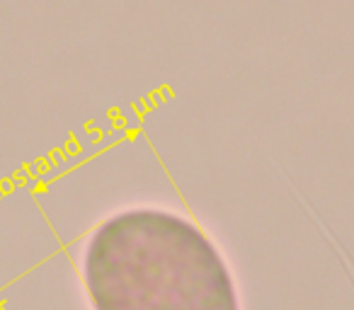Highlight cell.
Wrapping results in <instances>:
<instances>
[{"label":"cell","mask_w":354,"mask_h":310,"mask_svg":"<svg viewBox=\"0 0 354 310\" xmlns=\"http://www.w3.org/2000/svg\"><path fill=\"white\" fill-rule=\"evenodd\" d=\"M93 310H241L218 245L185 213L131 206L93 228L80 252Z\"/></svg>","instance_id":"cell-1"}]
</instances>
